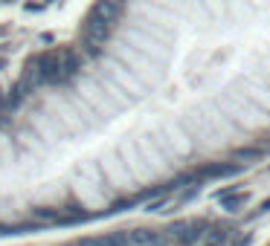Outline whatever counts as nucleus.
Wrapping results in <instances>:
<instances>
[{"label": "nucleus", "mask_w": 270, "mask_h": 246, "mask_svg": "<svg viewBox=\"0 0 270 246\" xmlns=\"http://www.w3.org/2000/svg\"><path fill=\"white\" fill-rule=\"evenodd\" d=\"M70 194L76 200V206L85 209V212L108 209V206L117 200V194L108 188V182L102 180L96 160H79V163L73 165V174H70Z\"/></svg>", "instance_id": "nucleus-1"}, {"label": "nucleus", "mask_w": 270, "mask_h": 246, "mask_svg": "<svg viewBox=\"0 0 270 246\" xmlns=\"http://www.w3.org/2000/svg\"><path fill=\"white\" fill-rule=\"evenodd\" d=\"M212 101H215V107H218L221 113L227 116L244 136L259 133V131H270V113L259 110L253 101L247 96H241L233 84H230V87H221L218 93L212 96Z\"/></svg>", "instance_id": "nucleus-2"}, {"label": "nucleus", "mask_w": 270, "mask_h": 246, "mask_svg": "<svg viewBox=\"0 0 270 246\" xmlns=\"http://www.w3.org/2000/svg\"><path fill=\"white\" fill-rule=\"evenodd\" d=\"M105 52H108V55H114L119 64H125L136 76V79H142L151 90L166 82V73H169L166 67H160L157 61H151V58H148V55H142V52H136L131 44H125V41L117 38V35L111 38V44L105 47Z\"/></svg>", "instance_id": "nucleus-3"}, {"label": "nucleus", "mask_w": 270, "mask_h": 246, "mask_svg": "<svg viewBox=\"0 0 270 246\" xmlns=\"http://www.w3.org/2000/svg\"><path fill=\"white\" fill-rule=\"evenodd\" d=\"M41 104H44V110L52 116V122L61 128L64 136H82V133L90 131L85 125V119L76 113V107L70 104L64 87H50V90L44 93V101H41Z\"/></svg>", "instance_id": "nucleus-4"}, {"label": "nucleus", "mask_w": 270, "mask_h": 246, "mask_svg": "<svg viewBox=\"0 0 270 246\" xmlns=\"http://www.w3.org/2000/svg\"><path fill=\"white\" fill-rule=\"evenodd\" d=\"M114 35H117V38H122L125 44H131L136 52L148 55L151 61H157L160 67H166V70H169V64H171V47H169V44H163V41H157V38H151V35H145L142 29L131 26L128 20H122Z\"/></svg>", "instance_id": "nucleus-5"}, {"label": "nucleus", "mask_w": 270, "mask_h": 246, "mask_svg": "<svg viewBox=\"0 0 270 246\" xmlns=\"http://www.w3.org/2000/svg\"><path fill=\"white\" fill-rule=\"evenodd\" d=\"M96 165H99L102 180L108 182V188H111L117 197H125V194H134V191H136V182H134V177L128 174L125 163L119 160L117 148L102 151L99 157H96Z\"/></svg>", "instance_id": "nucleus-6"}, {"label": "nucleus", "mask_w": 270, "mask_h": 246, "mask_svg": "<svg viewBox=\"0 0 270 246\" xmlns=\"http://www.w3.org/2000/svg\"><path fill=\"white\" fill-rule=\"evenodd\" d=\"M96 67H99L108 79H114V82H117L119 87L128 93V96L134 98V101H142V98L151 96V87L142 82V79H136V76L125 64H119L114 55H108V52H105V55H99V58H96Z\"/></svg>", "instance_id": "nucleus-7"}, {"label": "nucleus", "mask_w": 270, "mask_h": 246, "mask_svg": "<svg viewBox=\"0 0 270 246\" xmlns=\"http://www.w3.org/2000/svg\"><path fill=\"white\" fill-rule=\"evenodd\" d=\"M70 87H73V90H76L79 96L85 98L90 107H93V113L99 116L105 125H108V122H111L114 116H119L117 104H114V101L108 98V93L102 90V84L96 82V76H93V73H82V76H79L76 82L70 84Z\"/></svg>", "instance_id": "nucleus-8"}, {"label": "nucleus", "mask_w": 270, "mask_h": 246, "mask_svg": "<svg viewBox=\"0 0 270 246\" xmlns=\"http://www.w3.org/2000/svg\"><path fill=\"white\" fill-rule=\"evenodd\" d=\"M117 154H119V160L125 163L128 174L134 177L136 188H139V185H154V182H157L154 171L148 168V163L142 160V154H139V148H136V142H134V133H131V136H122V139H119Z\"/></svg>", "instance_id": "nucleus-9"}, {"label": "nucleus", "mask_w": 270, "mask_h": 246, "mask_svg": "<svg viewBox=\"0 0 270 246\" xmlns=\"http://www.w3.org/2000/svg\"><path fill=\"white\" fill-rule=\"evenodd\" d=\"M160 131H163V136H166V142H169V148H171V154H174L177 163L198 154L195 139L189 136L186 125L180 122V116H169V119H163V122H160Z\"/></svg>", "instance_id": "nucleus-10"}, {"label": "nucleus", "mask_w": 270, "mask_h": 246, "mask_svg": "<svg viewBox=\"0 0 270 246\" xmlns=\"http://www.w3.org/2000/svg\"><path fill=\"white\" fill-rule=\"evenodd\" d=\"M209 229H212L209 220H195V217H189V220L171 223L169 229H163V235H166L169 246H198L203 238L209 235Z\"/></svg>", "instance_id": "nucleus-11"}, {"label": "nucleus", "mask_w": 270, "mask_h": 246, "mask_svg": "<svg viewBox=\"0 0 270 246\" xmlns=\"http://www.w3.org/2000/svg\"><path fill=\"white\" fill-rule=\"evenodd\" d=\"M114 26H105V23H99V20H93V17H87L82 20V29H79V44H82V49H85L87 55L93 58H99V55H105V47L111 44V38H114Z\"/></svg>", "instance_id": "nucleus-12"}, {"label": "nucleus", "mask_w": 270, "mask_h": 246, "mask_svg": "<svg viewBox=\"0 0 270 246\" xmlns=\"http://www.w3.org/2000/svg\"><path fill=\"white\" fill-rule=\"evenodd\" d=\"M29 131L44 142L47 148H55L61 139H64V133H61V128L52 122V116L44 110V104H35V107H29L26 110V122H23Z\"/></svg>", "instance_id": "nucleus-13"}, {"label": "nucleus", "mask_w": 270, "mask_h": 246, "mask_svg": "<svg viewBox=\"0 0 270 246\" xmlns=\"http://www.w3.org/2000/svg\"><path fill=\"white\" fill-rule=\"evenodd\" d=\"M233 87H236L241 96H247L250 101H253L259 110H265V113H270V87L265 82H262V76L259 73H244V76H238L236 82H233Z\"/></svg>", "instance_id": "nucleus-14"}, {"label": "nucleus", "mask_w": 270, "mask_h": 246, "mask_svg": "<svg viewBox=\"0 0 270 246\" xmlns=\"http://www.w3.org/2000/svg\"><path fill=\"white\" fill-rule=\"evenodd\" d=\"M134 142H136V148H139V154H142V160L148 163V168L154 171V177L157 180H163V177H169L171 171H174V165L160 154V148L151 142V136L142 131V133H134Z\"/></svg>", "instance_id": "nucleus-15"}, {"label": "nucleus", "mask_w": 270, "mask_h": 246, "mask_svg": "<svg viewBox=\"0 0 270 246\" xmlns=\"http://www.w3.org/2000/svg\"><path fill=\"white\" fill-rule=\"evenodd\" d=\"M90 73L96 76V82L102 84V90L108 93V98H111V101L117 104V110H119V113H125V110H131V107H134V104H136L134 98L128 96V93H125V90H122V87H119L117 82H114V79H108V76L102 73L99 67H96V70H90Z\"/></svg>", "instance_id": "nucleus-16"}, {"label": "nucleus", "mask_w": 270, "mask_h": 246, "mask_svg": "<svg viewBox=\"0 0 270 246\" xmlns=\"http://www.w3.org/2000/svg\"><path fill=\"white\" fill-rule=\"evenodd\" d=\"M128 246H169L163 229H131L125 232Z\"/></svg>", "instance_id": "nucleus-17"}, {"label": "nucleus", "mask_w": 270, "mask_h": 246, "mask_svg": "<svg viewBox=\"0 0 270 246\" xmlns=\"http://www.w3.org/2000/svg\"><path fill=\"white\" fill-rule=\"evenodd\" d=\"M218 203L227 214H241L247 209V203H250V194H247V191H238L236 185H233V188H227V191L218 194Z\"/></svg>", "instance_id": "nucleus-18"}, {"label": "nucleus", "mask_w": 270, "mask_h": 246, "mask_svg": "<svg viewBox=\"0 0 270 246\" xmlns=\"http://www.w3.org/2000/svg\"><path fill=\"white\" fill-rule=\"evenodd\" d=\"M256 15L259 12L250 6V0H227V17L233 23H250Z\"/></svg>", "instance_id": "nucleus-19"}, {"label": "nucleus", "mask_w": 270, "mask_h": 246, "mask_svg": "<svg viewBox=\"0 0 270 246\" xmlns=\"http://www.w3.org/2000/svg\"><path fill=\"white\" fill-rule=\"evenodd\" d=\"M70 246H128L125 232H108V235H96V238H79Z\"/></svg>", "instance_id": "nucleus-20"}, {"label": "nucleus", "mask_w": 270, "mask_h": 246, "mask_svg": "<svg viewBox=\"0 0 270 246\" xmlns=\"http://www.w3.org/2000/svg\"><path fill=\"white\" fill-rule=\"evenodd\" d=\"M17 157V142L15 136H9V133L0 131V165H12Z\"/></svg>", "instance_id": "nucleus-21"}, {"label": "nucleus", "mask_w": 270, "mask_h": 246, "mask_svg": "<svg viewBox=\"0 0 270 246\" xmlns=\"http://www.w3.org/2000/svg\"><path fill=\"white\" fill-rule=\"evenodd\" d=\"M206 20H227V0H198Z\"/></svg>", "instance_id": "nucleus-22"}, {"label": "nucleus", "mask_w": 270, "mask_h": 246, "mask_svg": "<svg viewBox=\"0 0 270 246\" xmlns=\"http://www.w3.org/2000/svg\"><path fill=\"white\" fill-rule=\"evenodd\" d=\"M256 235L247 229H230V235H227V241H224V246H253Z\"/></svg>", "instance_id": "nucleus-23"}, {"label": "nucleus", "mask_w": 270, "mask_h": 246, "mask_svg": "<svg viewBox=\"0 0 270 246\" xmlns=\"http://www.w3.org/2000/svg\"><path fill=\"white\" fill-rule=\"evenodd\" d=\"M247 160H259V151H256V148H241V151H233V163L244 165Z\"/></svg>", "instance_id": "nucleus-24"}, {"label": "nucleus", "mask_w": 270, "mask_h": 246, "mask_svg": "<svg viewBox=\"0 0 270 246\" xmlns=\"http://www.w3.org/2000/svg\"><path fill=\"white\" fill-rule=\"evenodd\" d=\"M265 214H270V197H268V200H262V203L256 206V217H265Z\"/></svg>", "instance_id": "nucleus-25"}, {"label": "nucleus", "mask_w": 270, "mask_h": 246, "mask_svg": "<svg viewBox=\"0 0 270 246\" xmlns=\"http://www.w3.org/2000/svg\"><path fill=\"white\" fill-rule=\"evenodd\" d=\"M250 6H253L256 12H268V9H270V0H250Z\"/></svg>", "instance_id": "nucleus-26"}, {"label": "nucleus", "mask_w": 270, "mask_h": 246, "mask_svg": "<svg viewBox=\"0 0 270 246\" xmlns=\"http://www.w3.org/2000/svg\"><path fill=\"white\" fill-rule=\"evenodd\" d=\"M41 3H44V6H50V3H55V0H41Z\"/></svg>", "instance_id": "nucleus-27"}, {"label": "nucleus", "mask_w": 270, "mask_h": 246, "mask_svg": "<svg viewBox=\"0 0 270 246\" xmlns=\"http://www.w3.org/2000/svg\"><path fill=\"white\" fill-rule=\"evenodd\" d=\"M268 246H270V244H268Z\"/></svg>", "instance_id": "nucleus-28"}]
</instances>
